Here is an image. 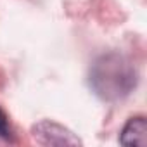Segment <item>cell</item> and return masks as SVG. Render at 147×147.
Listing matches in <instances>:
<instances>
[{"label": "cell", "mask_w": 147, "mask_h": 147, "mask_svg": "<svg viewBox=\"0 0 147 147\" xmlns=\"http://www.w3.org/2000/svg\"><path fill=\"white\" fill-rule=\"evenodd\" d=\"M0 137L9 140L12 137V131H11V126H9V119L5 116V113L0 109Z\"/></svg>", "instance_id": "obj_4"}, {"label": "cell", "mask_w": 147, "mask_h": 147, "mask_svg": "<svg viewBox=\"0 0 147 147\" xmlns=\"http://www.w3.org/2000/svg\"><path fill=\"white\" fill-rule=\"evenodd\" d=\"M137 85V69L125 55L109 52L100 55L90 69V87L107 102L126 97Z\"/></svg>", "instance_id": "obj_1"}, {"label": "cell", "mask_w": 147, "mask_h": 147, "mask_svg": "<svg viewBox=\"0 0 147 147\" xmlns=\"http://www.w3.org/2000/svg\"><path fill=\"white\" fill-rule=\"evenodd\" d=\"M31 135L40 145H82V140L69 128L50 119L33 125Z\"/></svg>", "instance_id": "obj_2"}, {"label": "cell", "mask_w": 147, "mask_h": 147, "mask_svg": "<svg viewBox=\"0 0 147 147\" xmlns=\"http://www.w3.org/2000/svg\"><path fill=\"white\" fill-rule=\"evenodd\" d=\"M119 144L121 145H137V147L147 145V121L144 116H135V118L128 119V123L121 130Z\"/></svg>", "instance_id": "obj_3"}]
</instances>
